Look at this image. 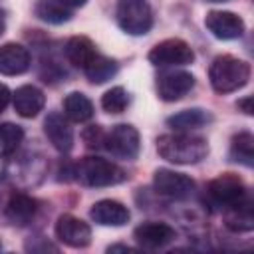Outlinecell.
<instances>
[{
	"mask_svg": "<svg viewBox=\"0 0 254 254\" xmlns=\"http://www.w3.org/2000/svg\"><path fill=\"white\" fill-rule=\"evenodd\" d=\"M157 153L175 165H192L206 157L208 145L202 137L190 133L161 135L157 139Z\"/></svg>",
	"mask_w": 254,
	"mask_h": 254,
	"instance_id": "1",
	"label": "cell"
},
{
	"mask_svg": "<svg viewBox=\"0 0 254 254\" xmlns=\"http://www.w3.org/2000/svg\"><path fill=\"white\" fill-rule=\"evenodd\" d=\"M208 79L214 91L218 93H230L240 87H244L250 79V65L234 56H218L212 60L208 67Z\"/></svg>",
	"mask_w": 254,
	"mask_h": 254,
	"instance_id": "2",
	"label": "cell"
},
{
	"mask_svg": "<svg viewBox=\"0 0 254 254\" xmlns=\"http://www.w3.org/2000/svg\"><path fill=\"white\" fill-rule=\"evenodd\" d=\"M75 179L85 187H111L125 181V171L101 157H83L75 165Z\"/></svg>",
	"mask_w": 254,
	"mask_h": 254,
	"instance_id": "3",
	"label": "cell"
},
{
	"mask_svg": "<svg viewBox=\"0 0 254 254\" xmlns=\"http://www.w3.org/2000/svg\"><path fill=\"white\" fill-rule=\"evenodd\" d=\"M115 14L119 28L131 36H143L153 26V14L147 0H119Z\"/></svg>",
	"mask_w": 254,
	"mask_h": 254,
	"instance_id": "4",
	"label": "cell"
},
{
	"mask_svg": "<svg viewBox=\"0 0 254 254\" xmlns=\"http://www.w3.org/2000/svg\"><path fill=\"white\" fill-rule=\"evenodd\" d=\"M105 149L119 157V159H135L139 155V149H141V139H139V131L127 123H121V125H115L107 135H105V141H103Z\"/></svg>",
	"mask_w": 254,
	"mask_h": 254,
	"instance_id": "5",
	"label": "cell"
},
{
	"mask_svg": "<svg viewBox=\"0 0 254 254\" xmlns=\"http://www.w3.org/2000/svg\"><path fill=\"white\" fill-rule=\"evenodd\" d=\"M192 60H194L192 48L179 38L163 40L149 52V62L153 65H187Z\"/></svg>",
	"mask_w": 254,
	"mask_h": 254,
	"instance_id": "6",
	"label": "cell"
},
{
	"mask_svg": "<svg viewBox=\"0 0 254 254\" xmlns=\"http://www.w3.org/2000/svg\"><path fill=\"white\" fill-rule=\"evenodd\" d=\"M153 187L163 196L187 198L194 190V181L185 173H177L171 169H157L153 175Z\"/></svg>",
	"mask_w": 254,
	"mask_h": 254,
	"instance_id": "7",
	"label": "cell"
},
{
	"mask_svg": "<svg viewBox=\"0 0 254 254\" xmlns=\"http://www.w3.org/2000/svg\"><path fill=\"white\" fill-rule=\"evenodd\" d=\"M208 196L216 204H222L224 208H228V206H234L246 198V187H244L242 179H238L236 175L224 173V175L216 177L214 181H210Z\"/></svg>",
	"mask_w": 254,
	"mask_h": 254,
	"instance_id": "8",
	"label": "cell"
},
{
	"mask_svg": "<svg viewBox=\"0 0 254 254\" xmlns=\"http://www.w3.org/2000/svg\"><path fill=\"white\" fill-rule=\"evenodd\" d=\"M56 236L65 246L85 248L91 242V228L81 218H75L71 214H62L56 222Z\"/></svg>",
	"mask_w": 254,
	"mask_h": 254,
	"instance_id": "9",
	"label": "cell"
},
{
	"mask_svg": "<svg viewBox=\"0 0 254 254\" xmlns=\"http://www.w3.org/2000/svg\"><path fill=\"white\" fill-rule=\"evenodd\" d=\"M204 26L218 40H234V38H240L244 34V22L234 12L212 10L204 18Z\"/></svg>",
	"mask_w": 254,
	"mask_h": 254,
	"instance_id": "10",
	"label": "cell"
},
{
	"mask_svg": "<svg viewBox=\"0 0 254 254\" xmlns=\"http://www.w3.org/2000/svg\"><path fill=\"white\" fill-rule=\"evenodd\" d=\"M194 87V77L189 71H165L157 79V91L163 101H177Z\"/></svg>",
	"mask_w": 254,
	"mask_h": 254,
	"instance_id": "11",
	"label": "cell"
},
{
	"mask_svg": "<svg viewBox=\"0 0 254 254\" xmlns=\"http://www.w3.org/2000/svg\"><path fill=\"white\" fill-rule=\"evenodd\" d=\"M135 240L143 246V248H163L167 244H171L175 238H177V232L175 228H171L169 224L165 222H143L135 228L133 232Z\"/></svg>",
	"mask_w": 254,
	"mask_h": 254,
	"instance_id": "12",
	"label": "cell"
},
{
	"mask_svg": "<svg viewBox=\"0 0 254 254\" xmlns=\"http://www.w3.org/2000/svg\"><path fill=\"white\" fill-rule=\"evenodd\" d=\"M44 133L60 153H69L73 147V129L60 113H50L44 121Z\"/></svg>",
	"mask_w": 254,
	"mask_h": 254,
	"instance_id": "13",
	"label": "cell"
},
{
	"mask_svg": "<svg viewBox=\"0 0 254 254\" xmlns=\"http://www.w3.org/2000/svg\"><path fill=\"white\" fill-rule=\"evenodd\" d=\"M93 222L101 224V226H123L129 222V208L117 200H111V198H103V200H97L91 210H89Z\"/></svg>",
	"mask_w": 254,
	"mask_h": 254,
	"instance_id": "14",
	"label": "cell"
},
{
	"mask_svg": "<svg viewBox=\"0 0 254 254\" xmlns=\"http://www.w3.org/2000/svg\"><path fill=\"white\" fill-rule=\"evenodd\" d=\"M30 67V52L16 42L0 46V73L20 75Z\"/></svg>",
	"mask_w": 254,
	"mask_h": 254,
	"instance_id": "15",
	"label": "cell"
},
{
	"mask_svg": "<svg viewBox=\"0 0 254 254\" xmlns=\"http://www.w3.org/2000/svg\"><path fill=\"white\" fill-rule=\"evenodd\" d=\"M46 97L36 85H22L14 93V111L20 117H36L44 109Z\"/></svg>",
	"mask_w": 254,
	"mask_h": 254,
	"instance_id": "16",
	"label": "cell"
},
{
	"mask_svg": "<svg viewBox=\"0 0 254 254\" xmlns=\"http://www.w3.org/2000/svg\"><path fill=\"white\" fill-rule=\"evenodd\" d=\"M95 56H97L95 46H93V42H91L89 38H85V36H73V38H69L67 44H65V58H67V62H69L71 65H75V67L85 69V65H87Z\"/></svg>",
	"mask_w": 254,
	"mask_h": 254,
	"instance_id": "17",
	"label": "cell"
},
{
	"mask_svg": "<svg viewBox=\"0 0 254 254\" xmlns=\"http://www.w3.org/2000/svg\"><path fill=\"white\" fill-rule=\"evenodd\" d=\"M36 210H38V202L32 196L22 194V192L12 194L10 200H8V204H6V216H8V220L14 222V224H20V226L22 224H28L34 218Z\"/></svg>",
	"mask_w": 254,
	"mask_h": 254,
	"instance_id": "18",
	"label": "cell"
},
{
	"mask_svg": "<svg viewBox=\"0 0 254 254\" xmlns=\"http://www.w3.org/2000/svg\"><path fill=\"white\" fill-rule=\"evenodd\" d=\"M64 113L69 121L75 123H83L87 119L93 117V103L89 101V97H85L79 91H71L69 95H65L64 99Z\"/></svg>",
	"mask_w": 254,
	"mask_h": 254,
	"instance_id": "19",
	"label": "cell"
},
{
	"mask_svg": "<svg viewBox=\"0 0 254 254\" xmlns=\"http://www.w3.org/2000/svg\"><path fill=\"white\" fill-rule=\"evenodd\" d=\"M226 226L230 230L236 232H244V230H252L254 228V216H252V206L250 202L244 198L234 206H228L226 210Z\"/></svg>",
	"mask_w": 254,
	"mask_h": 254,
	"instance_id": "20",
	"label": "cell"
},
{
	"mask_svg": "<svg viewBox=\"0 0 254 254\" xmlns=\"http://www.w3.org/2000/svg\"><path fill=\"white\" fill-rule=\"evenodd\" d=\"M230 157L246 167L254 165V137L248 131H242L232 137L230 143Z\"/></svg>",
	"mask_w": 254,
	"mask_h": 254,
	"instance_id": "21",
	"label": "cell"
},
{
	"mask_svg": "<svg viewBox=\"0 0 254 254\" xmlns=\"http://www.w3.org/2000/svg\"><path fill=\"white\" fill-rule=\"evenodd\" d=\"M117 73V64L101 54H97L87 65H85V75L89 81L93 83H103L107 79H111Z\"/></svg>",
	"mask_w": 254,
	"mask_h": 254,
	"instance_id": "22",
	"label": "cell"
},
{
	"mask_svg": "<svg viewBox=\"0 0 254 254\" xmlns=\"http://www.w3.org/2000/svg\"><path fill=\"white\" fill-rule=\"evenodd\" d=\"M210 121V115L202 109H187V111H181L173 117L167 119V123L173 127V129H196V127H202L204 123Z\"/></svg>",
	"mask_w": 254,
	"mask_h": 254,
	"instance_id": "23",
	"label": "cell"
},
{
	"mask_svg": "<svg viewBox=\"0 0 254 254\" xmlns=\"http://www.w3.org/2000/svg\"><path fill=\"white\" fill-rule=\"evenodd\" d=\"M22 139H24V131L20 125L0 123V153L2 155L16 151V147L22 143Z\"/></svg>",
	"mask_w": 254,
	"mask_h": 254,
	"instance_id": "24",
	"label": "cell"
},
{
	"mask_svg": "<svg viewBox=\"0 0 254 254\" xmlns=\"http://www.w3.org/2000/svg\"><path fill=\"white\" fill-rule=\"evenodd\" d=\"M127 103H129L127 91H125L123 87H119V85L107 89V91L103 93V97H101V107H103L107 113H113V115L123 113L125 107H127Z\"/></svg>",
	"mask_w": 254,
	"mask_h": 254,
	"instance_id": "25",
	"label": "cell"
},
{
	"mask_svg": "<svg viewBox=\"0 0 254 254\" xmlns=\"http://www.w3.org/2000/svg\"><path fill=\"white\" fill-rule=\"evenodd\" d=\"M36 14H38L42 20L52 22V24H60V22L69 20V12H67L65 6L60 4L58 0H56V2H40L38 8H36Z\"/></svg>",
	"mask_w": 254,
	"mask_h": 254,
	"instance_id": "26",
	"label": "cell"
},
{
	"mask_svg": "<svg viewBox=\"0 0 254 254\" xmlns=\"http://www.w3.org/2000/svg\"><path fill=\"white\" fill-rule=\"evenodd\" d=\"M83 141H85V145H87L89 149H97V147H101V145H103L105 135H103L101 127L91 125V127H87V129L83 131Z\"/></svg>",
	"mask_w": 254,
	"mask_h": 254,
	"instance_id": "27",
	"label": "cell"
},
{
	"mask_svg": "<svg viewBox=\"0 0 254 254\" xmlns=\"http://www.w3.org/2000/svg\"><path fill=\"white\" fill-rule=\"evenodd\" d=\"M10 97H12V93H10V89L4 85V83H0V113L6 109V105H8V101H10Z\"/></svg>",
	"mask_w": 254,
	"mask_h": 254,
	"instance_id": "28",
	"label": "cell"
},
{
	"mask_svg": "<svg viewBox=\"0 0 254 254\" xmlns=\"http://www.w3.org/2000/svg\"><path fill=\"white\" fill-rule=\"evenodd\" d=\"M236 105H238V109H242L246 115H252V113H254V109H252V97H244V99H240Z\"/></svg>",
	"mask_w": 254,
	"mask_h": 254,
	"instance_id": "29",
	"label": "cell"
},
{
	"mask_svg": "<svg viewBox=\"0 0 254 254\" xmlns=\"http://www.w3.org/2000/svg\"><path fill=\"white\" fill-rule=\"evenodd\" d=\"M58 2L64 6H69V8H77V6H83L87 0H58Z\"/></svg>",
	"mask_w": 254,
	"mask_h": 254,
	"instance_id": "30",
	"label": "cell"
},
{
	"mask_svg": "<svg viewBox=\"0 0 254 254\" xmlns=\"http://www.w3.org/2000/svg\"><path fill=\"white\" fill-rule=\"evenodd\" d=\"M208 2H224V0H208Z\"/></svg>",
	"mask_w": 254,
	"mask_h": 254,
	"instance_id": "31",
	"label": "cell"
}]
</instances>
